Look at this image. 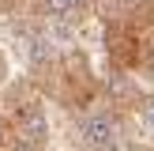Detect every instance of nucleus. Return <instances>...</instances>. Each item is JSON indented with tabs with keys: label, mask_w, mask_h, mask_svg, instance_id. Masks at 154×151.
<instances>
[{
	"label": "nucleus",
	"mask_w": 154,
	"mask_h": 151,
	"mask_svg": "<svg viewBox=\"0 0 154 151\" xmlns=\"http://www.w3.org/2000/svg\"><path fill=\"white\" fill-rule=\"evenodd\" d=\"M30 79L42 87L45 98L64 106L68 113H87L105 102V79L98 76L90 53L79 49V45L38 57V64L30 68Z\"/></svg>",
	"instance_id": "obj_1"
},
{
	"label": "nucleus",
	"mask_w": 154,
	"mask_h": 151,
	"mask_svg": "<svg viewBox=\"0 0 154 151\" xmlns=\"http://www.w3.org/2000/svg\"><path fill=\"white\" fill-rule=\"evenodd\" d=\"M45 102L49 98L42 95L30 76H15L4 91H0V113L11 121L15 128V143L23 147H49V113H45Z\"/></svg>",
	"instance_id": "obj_3"
},
{
	"label": "nucleus",
	"mask_w": 154,
	"mask_h": 151,
	"mask_svg": "<svg viewBox=\"0 0 154 151\" xmlns=\"http://www.w3.org/2000/svg\"><path fill=\"white\" fill-rule=\"evenodd\" d=\"M102 53L109 76H154V19H113L102 23Z\"/></svg>",
	"instance_id": "obj_2"
},
{
	"label": "nucleus",
	"mask_w": 154,
	"mask_h": 151,
	"mask_svg": "<svg viewBox=\"0 0 154 151\" xmlns=\"http://www.w3.org/2000/svg\"><path fill=\"white\" fill-rule=\"evenodd\" d=\"M98 19H154V0H98Z\"/></svg>",
	"instance_id": "obj_6"
},
{
	"label": "nucleus",
	"mask_w": 154,
	"mask_h": 151,
	"mask_svg": "<svg viewBox=\"0 0 154 151\" xmlns=\"http://www.w3.org/2000/svg\"><path fill=\"white\" fill-rule=\"evenodd\" d=\"M75 132L83 136V143L90 151H117L124 143V136H128V117H120L117 110H109L102 102L94 110L79 113V128Z\"/></svg>",
	"instance_id": "obj_4"
},
{
	"label": "nucleus",
	"mask_w": 154,
	"mask_h": 151,
	"mask_svg": "<svg viewBox=\"0 0 154 151\" xmlns=\"http://www.w3.org/2000/svg\"><path fill=\"white\" fill-rule=\"evenodd\" d=\"M150 151H154V147H150Z\"/></svg>",
	"instance_id": "obj_9"
},
{
	"label": "nucleus",
	"mask_w": 154,
	"mask_h": 151,
	"mask_svg": "<svg viewBox=\"0 0 154 151\" xmlns=\"http://www.w3.org/2000/svg\"><path fill=\"white\" fill-rule=\"evenodd\" d=\"M38 8H42L49 19L64 23V27H75V23L98 15V0H38Z\"/></svg>",
	"instance_id": "obj_5"
},
{
	"label": "nucleus",
	"mask_w": 154,
	"mask_h": 151,
	"mask_svg": "<svg viewBox=\"0 0 154 151\" xmlns=\"http://www.w3.org/2000/svg\"><path fill=\"white\" fill-rule=\"evenodd\" d=\"M8 83H11V60H8V53L0 49V91H4Z\"/></svg>",
	"instance_id": "obj_8"
},
{
	"label": "nucleus",
	"mask_w": 154,
	"mask_h": 151,
	"mask_svg": "<svg viewBox=\"0 0 154 151\" xmlns=\"http://www.w3.org/2000/svg\"><path fill=\"white\" fill-rule=\"evenodd\" d=\"M15 147V128H11V121L0 113V151H11Z\"/></svg>",
	"instance_id": "obj_7"
}]
</instances>
